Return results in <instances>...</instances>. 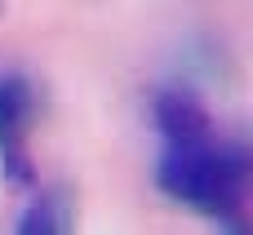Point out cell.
Here are the masks:
<instances>
[{
  "mask_svg": "<svg viewBox=\"0 0 253 235\" xmlns=\"http://www.w3.org/2000/svg\"><path fill=\"white\" fill-rule=\"evenodd\" d=\"M245 182H249V164L236 147H227L222 138H213V129L200 133H182V138H165V160H160V187L209 213V218H240V200H245Z\"/></svg>",
  "mask_w": 253,
  "mask_h": 235,
  "instance_id": "obj_1",
  "label": "cell"
},
{
  "mask_svg": "<svg viewBox=\"0 0 253 235\" xmlns=\"http://www.w3.org/2000/svg\"><path fill=\"white\" fill-rule=\"evenodd\" d=\"M36 89L22 76L0 80V169L13 187H36L31 164V129H36Z\"/></svg>",
  "mask_w": 253,
  "mask_h": 235,
  "instance_id": "obj_2",
  "label": "cell"
},
{
  "mask_svg": "<svg viewBox=\"0 0 253 235\" xmlns=\"http://www.w3.org/2000/svg\"><path fill=\"white\" fill-rule=\"evenodd\" d=\"M4 13H9V0H0V22H4Z\"/></svg>",
  "mask_w": 253,
  "mask_h": 235,
  "instance_id": "obj_3",
  "label": "cell"
}]
</instances>
